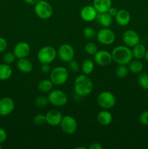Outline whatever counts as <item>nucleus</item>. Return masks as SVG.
<instances>
[{
    "label": "nucleus",
    "mask_w": 148,
    "mask_h": 149,
    "mask_svg": "<svg viewBox=\"0 0 148 149\" xmlns=\"http://www.w3.org/2000/svg\"><path fill=\"white\" fill-rule=\"evenodd\" d=\"M93 90V82L86 74H81L75 78L74 81V91L78 96H86Z\"/></svg>",
    "instance_id": "1"
},
{
    "label": "nucleus",
    "mask_w": 148,
    "mask_h": 149,
    "mask_svg": "<svg viewBox=\"0 0 148 149\" xmlns=\"http://www.w3.org/2000/svg\"><path fill=\"white\" fill-rule=\"evenodd\" d=\"M113 61L118 65H127L133 58V54L127 46H117L112 52Z\"/></svg>",
    "instance_id": "2"
},
{
    "label": "nucleus",
    "mask_w": 148,
    "mask_h": 149,
    "mask_svg": "<svg viewBox=\"0 0 148 149\" xmlns=\"http://www.w3.org/2000/svg\"><path fill=\"white\" fill-rule=\"evenodd\" d=\"M69 74L66 68L63 66H57L52 70L50 74V80L53 84L62 85L68 80Z\"/></svg>",
    "instance_id": "3"
},
{
    "label": "nucleus",
    "mask_w": 148,
    "mask_h": 149,
    "mask_svg": "<svg viewBox=\"0 0 148 149\" xmlns=\"http://www.w3.org/2000/svg\"><path fill=\"white\" fill-rule=\"evenodd\" d=\"M34 12L36 15L41 19H48L53 13L52 5L45 0H39L34 7Z\"/></svg>",
    "instance_id": "4"
},
{
    "label": "nucleus",
    "mask_w": 148,
    "mask_h": 149,
    "mask_svg": "<svg viewBox=\"0 0 148 149\" xmlns=\"http://www.w3.org/2000/svg\"><path fill=\"white\" fill-rule=\"evenodd\" d=\"M57 57V51L53 47L45 46L38 52L37 58L41 63H51Z\"/></svg>",
    "instance_id": "5"
},
{
    "label": "nucleus",
    "mask_w": 148,
    "mask_h": 149,
    "mask_svg": "<svg viewBox=\"0 0 148 149\" xmlns=\"http://www.w3.org/2000/svg\"><path fill=\"white\" fill-rule=\"evenodd\" d=\"M49 103L55 106H63L68 103V96L60 90H54L50 91L48 95Z\"/></svg>",
    "instance_id": "6"
},
{
    "label": "nucleus",
    "mask_w": 148,
    "mask_h": 149,
    "mask_svg": "<svg viewBox=\"0 0 148 149\" xmlns=\"http://www.w3.org/2000/svg\"><path fill=\"white\" fill-rule=\"evenodd\" d=\"M116 102L115 97L112 93L108 91L102 92L97 97L99 106L104 109H112Z\"/></svg>",
    "instance_id": "7"
},
{
    "label": "nucleus",
    "mask_w": 148,
    "mask_h": 149,
    "mask_svg": "<svg viewBox=\"0 0 148 149\" xmlns=\"http://www.w3.org/2000/svg\"><path fill=\"white\" fill-rule=\"evenodd\" d=\"M97 39L102 45H110L115 42V35L111 29L108 28H103L97 32Z\"/></svg>",
    "instance_id": "8"
},
{
    "label": "nucleus",
    "mask_w": 148,
    "mask_h": 149,
    "mask_svg": "<svg viewBox=\"0 0 148 149\" xmlns=\"http://www.w3.org/2000/svg\"><path fill=\"white\" fill-rule=\"evenodd\" d=\"M59 125L62 130L68 135L73 134L78 128V123L76 120L75 118L71 116H63Z\"/></svg>",
    "instance_id": "9"
},
{
    "label": "nucleus",
    "mask_w": 148,
    "mask_h": 149,
    "mask_svg": "<svg viewBox=\"0 0 148 149\" xmlns=\"http://www.w3.org/2000/svg\"><path fill=\"white\" fill-rule=\"evenodd\" d=\"M57 55L61 61L68 63L73 59L75 51L73 47L69 44H62L58 49Z\"/></svg>",
    "instance_id": "10"
},
{
    "label": "nucleus",
    "mask_w": 148,
    "mask_h": 149,
    "mask_svg": "<svg viewBox=\"0 0 148 149\" xmlns=\"http://www.w3.org/2000/svg\"><path fill=\"white\" fill-rule=\"evenodd\" d=\"M123 41L126 46L133 47L140 43V37L136 31L133 30H127L123 33Z\"/></svg>",
    "instance_id": "11"
},
{
    "label": "nucleus",
    "mask_w": 148,
    "mask_h": 149,
    "mask_svg": "<svg viewBox=\"0 0 148 149\" xmlns=\"http://www.w3.org/2000/svg\"><path fill=\"white\" fill-rule=\"evenodd\" d=\"M94 61L96 63L101 66H106L110 65L113 61V57L112 54L106 50H98L94 56Z\"/></svg>",
    "instance_id": "12"
},
{
    "label": "nucleus",
    "mask_w": 148,
    "mask_h": 149,
    "mask_svg": "<svg viewBox=\"0 0 148 149\" xmlns=\"http://www.w3.org/2000/svg\"><path fill=\"white\" fill-rule=\"evenodd\" d=\"M15 103L10 97H4L0 99V116H6L14 111Z\"/></svg>",
    "instance_id": "13"
},
{
    "label": "nucleus",
    "mask_w": 148,
    "mask_h": 149,
    "mask_svg": "<svg viewBox=\"0 0 148 149\" xmlns=\"http://www.w3.org/2000/svg\"><path fill=\"white\" fill-rule=\"evenodd\" d=\"M30 52V45L26 42H20L16 44L14 49H13V52H14L15 55L16 56V58H18V59L26 58L29 55Z\"/></svg>",
    "instance_id": "14"
},
{
    "label": "nucleus",
    "mask_w": 148,
    "mask_h": 149,
    "mask_svg": "<svg viewBox=\"0 0 148 149\" xmlns=\"http://www.w3.org/2000/svg\"><path fill=\"white\" fill-rule=\"evenodd\" d=\"M97 11L94 8V6L86 5L82 8L80 13V16L81 19L86 22H91L96 20L97 15Z\"/></svg>",
    "instance_id": "15"
},
{
    "label": "nucleus",
    "mask_w": 148,
    "mask_h": 149,
    "mask_svg": "<svg viewBox=\"0 0 148 149\" xmlns=\"http://www.w3.org/2000/svg\"><path fill=\"white\" fill-rule=\"evenodd\" d=\"M62 114L57 110H51L46 113V123L50 126H57L60 124L62 119Z\"/></svg>",
    "instance_id": "16"
},
{
    "label": "nucleus",
    "mask_w": 148,
    "mask_h": 149,
    "mask_svg": "<svg viewBox=\"0 0 148 149\" xmlns=\"http://www.w3.org/2000/svg\"><path fill=\"white\" fill-rule=\"evenodd\" d=\"M116 23L121 26H126L130 23L131 15L126 10L122 9L118 11L117 15H115Z\"/></svg>",
    "instance_id": "17"
},
{
    "label": "nucleus",
    "mask_w": 148,
    "mask_h": 149,
    "mask_svg": "<svg viewBox=\"0 0 148 149\" xmlns=\"http://www.w3.org/2000/svg\"><path fill=\"white\" fill-rule=\"evenodd\" d=\"M93 6L97 13H107L112 7L111 0H94Z\"/></svg>",
    "instance_id": "18"
},
{
    "label": "nucleus",
    "mask_w": 148,
    "mask_h": 149,
    "mask_svg": "<svg viewBox=\"0 0 148 149\" xmlns=\"http://www.w3.org/2000/svg\"><path fill=\"white\" fill-rule=\"evenodd\" d=\"M97 23L104 28H108L113 23V17L108 13H97L96 17Z\"/></svg>",
    "instance_id": "19"
},
{
    "label": "nucleus",
    "mask_w": 148,
    "mask_h": 149,
    "mask_svg": "<svg viewBox=\"0 0 148 149\" xmlns=\"http://www.w3.org/2000/svg\"><path fill=\"white\" fill-rule=\"evenodd\" d=\"M17 67L19 71L26 74L31 72L33 68L31 61L26 58L18 59V61L17 62Z\"/></svg>",
    "instance_id": "20"
},
{
    "label": "nucleus",
    "mask_w": 148,
    "mask_h": 149,
    "mask_svg": "<svg viewBox=\"0 0 148 149\" xmlns=\"http://www.w3.org/2000/svg\"><path fill=\"white\" fill-rule=\"evenodd\" d=\"M97 121L99 123L103 126H107L110 125L113 121V115L110 111L106 110H102L97 114Z\"/></svg>",
    "instance_id": "21"
},
{
    "label": "nucleus",
    "mask_w": 148,
    "mask_h": 149,
    "mask_svg": "<svg viewBox=\"0 0 148 149\" xmlns=\"http://www.w3.org/2000/svg\"><path fill=\"white\" fill-rule=\"evenodd\" d=\"M12 74V69L9 64H0V81L9 79Z\"/></svg>",
    "instance_id": "22"
},
{
    "label": "nucleus",
    "mask_w": 148,
    "mask_h": 149,
    "mask_svg": "<svg viewBox=\"0 0 148 149\" xmlns=\"http://www.w3.org/2000/svg\"><path fill=\"white\" fill-rule=\"evenodd\" d=\"M132 54L133 57H134L136 59H142L145 57V52H146V47L144 45L142 44H138L136 46L133 47L132 49Z\"/></svg>",
    "instance_id": "23"
},
{
    "label": "nucleus",
    "mask_w": 148,
    "mask_h": 149,
    "mask_svg": "<svg viewBox=\"0 0 148 149\" xmlns=\"http://www.w3.org/2000/svg\"><path fill=\"white\" fill-rule=\"evenodd\" d=\"M128 68L133 74H139L143 70V64L139 61H131L129 63Z\"/></svg>",
    "instance_id": "24"
},
{
    "label": "nucleus",
    "mask_w": 148,
    "mask_h": 149,
    "mask_svg": "<svg viewBox=\"0 0 148 149\" xmlns=\"http://www.w3.org/2000/svg\"><path fill=\"white\" fill-rule=\"evenodd\" d=\"M94 68V62L91 59H85L81 65V70L82 72L86 75L91 74Z\"/></svg>",
    "instance_id": "25"
},
{
    "label": "nucleus",
    "mask_w": 148,
    "mask_h": 149,
    "mask_svg": "<svg viewBox=\"0 0 148 149\" xmlns=\"http://www.w3.org/2000/svg\"><path fill=\"white\" fill-rule=\"evenodd\" d=\"M53 87V83L50 79H42L38 84V89L43 93H48L51 91Z\"/></svg>",
    "instance_id": "26"
},
{
    "label": "nucleus",
    "mask_w": 148,
    "mask_h": 149,
    "mask_svg": "<svg viewBox=\"0 0 148 149\" xmlns=\"http://www.w3.org/2000/svg\"><path fill=\"white\" fill-rule=\"evenodd\" d=\"M138 84L142 88L148 90V74L145 73L139 74L138 77Z\"/></svg>",
    "instance_id": "27"
},
{
    "label": "nucleus",
    "mask_w": 148,
    "mask_h": 149,
    "mask_svg": "<svg viewBox=\"0 0 148 149\" xmlns=\"http://www.w3.org/2000/svg\"><path fill=\"white\" fill-rule=\"evenodd\" d=\"M129 68L126 65H118L115 69V74L119 78H124L128 75Z\"/></svg>",
    "instance_id": "28"
},
{
    "label": "nucleus",
    "mask_w": 148,
    "mask_h": 149,
    "mask_svg": "<svg viewBox=\"0 0 148 149\" xmlns=\"http://www.w3.org/2000/svg\"><path fill=\"white\" fill-rule=\"evenodd\" d=\"M15 59L16 56L15 55L14 52H7L6 53L4 54L2 58L3 62H4V63L9 64V65L15 61Z\"/></svg>",
    "instance_id": "29"
},
{
    "label": "nucleus",
    "mask_w": 148,
    "mask_h": 149,
    "mask_svg": "<svg viewBox=\"0 0 148 149\" xmlns=\"http://www.w3.org/2000/svg\"><path fill=\"white\" fill-rule=\"evenodd\" d=\"M33 123L37 126H42L46 123V115H44L42 113H37L33 117Z\"/></svg>",
    "instance_id": "30"
},
{
    "label": "nucleus",
    "mask_w": 148,
    "mask_h": 149,
    "mask_svg": "<svg viewBox=\"0 0 148 149\" xmlns=\"http://www.w3.org/2000/svg\"><path fill=\"white\" fill-rule=\"evenodd\" d=\"M36 105L39 107H44V106H47L48 103H49V98L48 96L45 95H39L36 97V100H35Z\"/></svg>",
    "instance_id": "31"
},
{
    "label": "nucleus",
    "mask_w": 148,
    "mask_h": 149,
    "mask_svg": "<svg viewBox=\"0 0 148 149\" xmlns=\"http://www.w3.org/2000/svg\"><path fill=\"white\" fill-rule=\"evenodd\" d=\"M85 51L88 55H94V54L98 51L97 46L94 42H88L85 46Z\"/></svg>",
    "instance_id": "32"
},
{
    "label": "nucleus",
    "mask_w": 148,
    "mask_h": 149,
    "mask_svg": "<svg viewBox=\"0 0 148 149\" xmlns=\"http://www.w3.org/2000/svg\"><path fill=\"white\" fill-rule=\"evenodd\" d=\"M83 34H84V37L90 39H92V38H94L96 36V31L92 28L86 27L83 31Z\"/></svg>",
    "instance_id": "33"
},
{
    "label": "nucleus",
    "mask_w": 148,
    "mask_h": 149,
    "mask_svg": "<svg viewBox=\"0 0 148 149\" xmlns=\"http://www.w3.org/2000/svg\"><path fill=\"white\" fill-rule=\"evenodd\" d=\"M68 68H69L72 72L77 73L80 69L79 64H78V63L75 60L73 59L68 62Z\"/></svg>",
    "instance_id": "34"
},
{
    "label": "nucleus",
    "mask_w": 148,
    "mask_h": 149,
    "mask_svg": "<svg viewBox=\"0 0 148 149\" xmlns=\"http://www.w3.org/2000/svg\"><path fill=\"white\" fill-rule=\"evenodd\" d=\"M139 120L142 125H148V111H145L141 113Z\"/></svg>",
    "instance_id": "35"
},
{
    "label": "nucleus",
    "mask_w": 148,
    "mask_h": 149,
    "mask_svg": "<svg viewBox=\"0 0 148 149\" xmlns=\"http://www.w3.org/2000/svg\"><path fill=\"white\" fill-rule=\"evenodd\" d=\"M7 42L4 38L0 36V52H3L7 49Z\"/></svg>",
    "instance_id": "36"
},
{
    "label": "nucleus",
    "mask_w": 148,
    "mask_h": 149,
    "mask_svg": "<svg viewBox=\"0 0 148 149\" xmlns=\"http://www.w3.org/2000/svg\"><path fill=\"white\" fill-rule=\"evenodd\" d=\"M7 135L6 131L4 129L0 127V144L3 143L7 140Z\"/></svg>",
    "instance_id": "37"
},
{
    "label": "nucleus",
    "mask_w": 148,
    "mask_h": 149,
    "mask_svg": "<svg viewBox=\"0 0 148 149\" xmlns=\"http://www.w3.org/2000/svg\"><path fill=\"white\" fill-rule=\"evenodd\" d=\"M41 71L43 74H48L50 71V66L48 63H42L41 67Z\"/></svg>",
    "instance_id": "38"
},
{
    "label": "nucleus",
    "mask_w": 148,
    "mask_h": 149,
    "mask_svg": "<svg viewBox=\"0 0 148 149\" xmlns=\"http://www.w3.org/2000/svg\"><path fill=\"white\" fill-rule=\"evenodd\" d=\"M118 10L117 9L115 8V7H111L108 10L107 13H108L109 14H110V15H111L112 17H115V15H117V13H118Z\"/></svg>",
    "instance_id": "39"
},
{
    "label": "nucleus",
    "mask_w": 148,
    "mask_h": 149,
    "mask_svg": "<svg viewBox=\"0 0 148 149\" xmlns=\"http://www.w3.org/2000/svg\"><path fill=\"white\" fill-rule=\"evenodd\" d=\"M89 149H102V146L100 143H93L91 144L89 146Z\"/></svg>",
    "instance_id": "40"
},
{
    "label": "nucleus",
    "mask_w": 148,
    "mask_h": 149,
    "mask_svg": "<svg viewBox=\"0 0 148 149\" xmlns=\"http://www.w3.org/2000/svg\"><path fill=\"white\" fill-rule=\"evenodd\" d=\"M26 1V3H27L28 4H30V5H35L39 0H24Z\"/></svg>",
    "instance_id": "41"
},
{
    "label": "nucleus",
    "mask_w": 148,
    "mask_h": 149,
    "mask_svg": "<svg viewBox=\"0 0 148 149\" xmlns=\"http://www.w3.org/2000/svg\"><path fill=\"white\" fill-rule=\"evenodd\" d=\"M144 58H145V60H146L147 61H148V50L146 51V52H145V57H144Z\"/></svg>",
    "instance_id": "42"
},
{
    "label": "nucleus",
    "mask_w": 148,
    "mask_h": 149,
    "mask_svg": "<svg viewBox=\"0 0 148 149\" xmlns=\"http://www.w3.org/2000/svg\"><path fill=\"white\" fill-rule=\"evenodd\" d=\"M75 149H86L85 147H82V146H78V147H76Z\"/></svg>",
    "instance_id": "43"
},
{
    "label": "nucleus",
    "mask_w": 148,
    "mask_h": 149,
    "mask_svg": "<svg viewBox=\"0 0 148 149\" xmlns=\"http://www.w3.org/2000/svg\"><path fill=\"white\" fill-rule=\"evenodd\" d=\"M1 148V144H0V149Z\"/></svg>",
    "instance_id": "44"
}]
</instances>
